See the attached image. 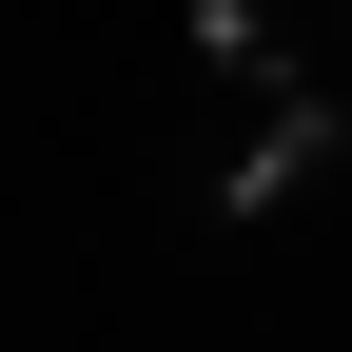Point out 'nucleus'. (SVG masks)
Returning a JSON list of instances; mask_svg holds the SVG:
<instances>
[{
    "mask_svg": "<svg viewBox=\"0 0 352 352\" xmlns=\"http://www.w3.org/2000/svg\"><path fill=\"white\" fill-rule=\"evenodd\" d=\"M314 157H333V98H294V78H274V98H254V138L215 157V196H235V215H274V196H294Z\"/></svg>",
    "mask_w": 352,
    "mask_h": 352,
    "instance_id": "obj_1",
    "label": "nucleus"
},
{
    "mask_svg": "<svg viewBox=\"0 0 352 352\" xmlns=\"http://www.w3.org/2000/svg\"><path fill=\"white\" fill-rule=\"evenodd\" d=\"M333 20H352V0H333Z\"/></svg>",
    "mask_w": 352,
    "mask_h": 352,
    "instance_id": "obj_2",
    "label": "nucleus"
}]
</instances>
